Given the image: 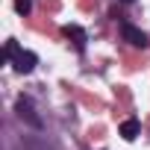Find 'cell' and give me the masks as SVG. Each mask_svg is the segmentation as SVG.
<instances>
[{"mask_svg": "<svg viewBox=\"0 0 150 150\" xmlns=\"http://www.w3.org/2000/svg\"><path fill=\"white\" fill-rule=\"evenodd\" d=\"M15 112H18V118H21L27 127H33V129H41V118L35 115V109H33V103H30L27 97H21V100L15 103Z\"/></svg>", "mask_w": 150, "mask_h": 150, "instance_id": "1", "label": "cell"}, {"mask_svg": "<svg viewBox=\"0 0 150 150\" xmlns=\"http://www.w3.org/2000/svg\"><path fill=\"white\" fill-rule=\"evenodd\" d=\"M12 62H15V71H18V74H30L38 59H35V53H30V50H15Z\"/></svg>", "mask_w": 150, "mask_h": 150, "instance_id": "2", "label": "cell"}, {"mask_svg": "<svg viewBox=\"0 0 150 150\" xmlns=\"http://www.w3.org/2000/svg\"><path fill=\"white\" fill-rule=\"evenodd\" d=\"M121 35H124V41H129L132 47H147V35H144L138 27H132V24H121Z\"/></svg>", "mask_w": 150, "mask_h": 150, "instance_id": "3", "label": "cell"}, {"mask_svg": "<svg viewBox=\"0 0 150 150\" xmlns=\"http://www.w3.org/2000/svg\"><path fill=\"white\" fill-rule=\"evenodd\" d=\"M138 132H141V127H138V121H135V118H129V121H124V124H121V135H124L127 141H135V138H138Z\"/></svg>", "mask_w": 150, "mask_h": 150, "instance_id": "4", "label": "cell"}, {"mask_svg": "<svg viewBox=\"0 0 150 150\" xmlns=\"http://www.w3.org/2000/svg\"><path fill=\"white\" fill-rule=\"evenodd\" d=\"M65 35H68V38H74V44H77V47H83V44H86V33H83L80 27H65Z\"/></svg>", "mask_w": 150, "mask_h": 150, "instance_id": "5", "label": "cell"}, {"mask_svg": "<svg viewBox=\"0 0 150 150\" xmlns=\"http://www.w3.org/2000/svg\"><path fill=\"white\" fill-rule=\"evenodd\" d=\"M15 9H18L21 15H30V9H33V0H15Z\"/></svg>", "mask_w": 150, "mask_h": 150, "instance_id": "6", "label": "cell"}, {"mask_svg": "<svg viewBox=\"0 0 150 150\" xmlns=\"http://www.w3.org/2000/svg\"><path fill=\"white\" fill-rule=\"evenodd\" d=\"M127 3H132V0H127Z\"/></svg>", "mask_w": 150, "mask_h": 150, "instance_id": "7", "label": "cell"}]
</instances>
